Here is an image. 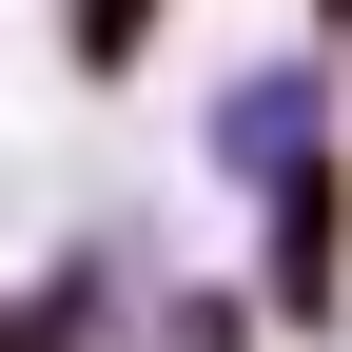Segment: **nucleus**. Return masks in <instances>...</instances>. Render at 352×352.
Here are the masks:
<instances>
[{
  "mask_svg": "<svg viewBox=\"0 0 352 352\" xmlns=\"http://www.w3.org/2000/svg\"><path fill=\"white\" fill-rule=\"evenodd\" d=\"M274 314H333V176L274 196Z\"/></svg>",
  "mask_w": 352,
  "mask_h": 352,
  "instance_id": "1",
  "label": "nucleus"
},
{
  "mask_svg": "<svg viewBox=\"0 0 352 352\" xmlns=\"http://www.w3.org/2000/svg\"><path fill=\"white\" fill-rule=\"evenodd\" d=\"M157 20H176V0H78V59H98V78H118V59H138V39H157Z\"/></svg>",
  "mask_w": 352,
  "mask_h": 352,
  "instance_id": "2",
  "label": "nucleus"
}]
</instances>
